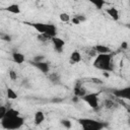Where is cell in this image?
<instances>
[{"mask_svg":"<svg viewBox=\"0 0 130 130\" xmlns=\"http://www.w3.org/2000/svg\"><path fill=\"white\" fill-rule=\"evenodd\" d=\"M106 12L108 13V15L112 18V19H114V20H119V18H120V14H119V11H118V9L116 8V7H110V8H107L106 9Z\"/></svg>","mask_w":130,"mask_h":130,"instance_id":"cell-8","label":"cell"},{"mask_svg":"<svg viewBox=\"0 0 130 130\" xmlns=\"http://www.w3.org/2000/svg\"><path fill=\"white\" fill-rule=\"evenodd\" d=\"M129 3H130V2H129Z\"/></svg>","mask_w":130,"mask_h":130,"instance_id":"cell-34","label":"cell"},{"mask_svg":"<svg viewBox=\"0 0 130 130\" xmlns=\"http://www.w3.org/2000/svg\"><path fill=\"white\" fill-rule=\"evenodd\" d=\"M77 17H78V19H79V21L80 22H82V21H85V17L83 16V15H77Z\"/></svg>","mask_w":130,"mask_h":130,"instance_id":"cell-30","label":"cell"},{"mask_svg":"<svg viewBox=\"0 0 130 130\" xmlns=\"http://www.w3.org/2000/svg\"><path fill=\"white\" fill-rule=\"evenodd\" d=\"M104 75H105L106 77H109V73H108V72H104Z\"/></svg>","mask_w":130,"mask_h":130,"instance_id":"cell-32","label":"cell"},{"mask_svg":"<svg viewBox=\"0 0 130 130\" xmlns=\"http://www.w3.org/2000/svg\"><path fill=\"white\" fill-rule=\"evenodd\" d=\"M81 61V55L78 51H73L70 54V63L71 64H75V63H79Z\"/></svg>","mask_w":130,"mask_h":130,"instance_id":"cell-15","label":"cell"},{"mask_svg":"<svg viewBox=\"0 0 130 130\" xmlns=\"http://www.w3.org/2000/svg\"><path fill=\"white\" fill-rule=\"evenodd\" d=\"M74 94H75L76 96L80 98V99L86 94V91H85L84 87H83L80 83H77V84L75 85V87H74Z\"/></svg>","mask_w":130,"mask_h":130,"instance_id":"cell-13","label":"cell"},{"mask_svg":"<svg viewBox=\"0 0 130 130\" xmlns=\"http://www.w3.org/2000/svg\"><path fill=\"white\" fill-rule=\"evenodd\" d=\"M91 3L95 6V8L102 9V8L104 7V5L106 4V1H104V0H92Z\"/></svg>","mask_w":130,"mask_h":130,"instance_id":"cell-19","label":"cell"},{"mask_svg":"<svg viewBox=\"0 0 130 130\" xmlns=\"http://www.w3.org/2000/svg\"><path fill=\"white\" fill-rule=\"evenodd\" d=\"M129 122H130V119H129Z\"/></svg>","mask_w":130,"mask_h":130,"instance_id":"cell-33","label":"cell"},{"mask_svg":"<svg viewBox=\"0 0 130 130\" xmlns=\"http://www.w3.org/2000/svg\"><path fill=\"white\" fill-rule=\"evenodd\" d=\"M1 40L5 41V42H11V37L7 34H2L1 35Z\"/></svg>","mask_w":130,"mask_h":130,"instance_id":"cell-25","label":"cell"},{"mask_svg":"<svg viewBox=\"0 0 130 130\" xmlns=\"http://www.w3.org/2000/svg\"><path fill=\"white\" fill-rule=\"evenodd\" d=\"M93 49L95 50V52L98 54H110V53H112L111 49L105 45H96L93 47Z\"/></svg>","mask_w":130,"mask_h":130,"instance_id":"cell-10","label":"cell"},{"mask_svg":"<svg viewBox=\"0 0 130 130\" xmlns=\"http://www.w3.org/2000/svg\"><path fill=\"white\" fill-rule=\"evenodd\" d=\"M24 123V120L20 116H15V117H4L1 119V126L2 128L6 130H16L19 129Z\"/></svg>","mask_w":130,"mask_h":130,"instance_id":"cell-2","label":"cell"},{"mask_svg":"<svg viewBox=\"0 0 130 130\" xmlns=\"http://www.w3.org/2000/svg\"><path fill=\"white\" fill-rule=\"evenodd\" d=\"M6 10L13 14H19L20 13V7L18 4H11L6 7Z\"/></svg>","mask_w":130,"mask_h":130,"instance_id":"cell-16","label":"cell"},{"mask_svg":"<svg viewBox=\"0 0 130 130\" xmlns=\"http://www.w3.org/2000/svg\"><path fill=\"white\" fill-rule=\"evenodd\" d=\"M113 53L110 54H99L94 61H93V67L103 70L104 72L112 71L113 66H112V59H113Z\"/></svg>","mask_w":130,"mask_h":130,"instance_id":"cell-1","label":"cell"},{"mask_svg":"<svg viewBox=\"0 0 130 130\" xmlns=\"http://www.w3.org/2000/svg\"><path fill=\"white\" fill-rule=\"evenodd\" d=\"M71 21H72L73 24H79V23H80V21H79V19H78L77 16H74V17L71 19Z\"/></svg>","mask_w":130,"mask_h":130,"instance_id":"cell-27","label":"cell"},{"mask_svg":"<svg viewBox=\"0 0 130 130\" xmlns=\"http://www.w3.org/2000/svg\"><path fill=\"white\" fill-rule=\"evenodd\" d=\"M79 124L82 127V130H102L105 127V124L89 118H82L78 120Z\"/></svg>","mask_w":130,"mask_h":130,"instance_id":"cell-3","label":"cell"},{"mask_svg":"<svg viewBox=\"0 0 130 130\" xmlns=\"http://www.w3.org/2000/svg\"><path fill=\"white\" fill-rule=\"evenodd\" d=\"M61 124H62L65 128H67V129H70L71 126H72L71 122H70L69 120H67V119H63V120H61Z\"/></svg>","mask_w":130,"mask_h":130,"instance_id":"cell-24","label":"cell"},{"mask_svg":"<svg viewBox=\"0 0 130 130\" xmlns=\"http://www.w3.org/2000/svg\"><path fill=\"white\" fill-rule=\"evenodd\" d=\"M35 67H37L39 70H41L43 73H48L49 70H50V67H49V64L47 62H39V63H32Z\"/></svg>","mask_w":130,"mask_h":130,"instance_id":"cell-11","label":"cell"},{"mask_svg":"<svg viewBox=\"0 0 130 130\" xmlns=\"http://www.w3.org/2000/svg\"><path fill=\"white\" fill-rule=\"evenodd\" d=\"M99 95H100V92H90L82 96L81 100H83L90 108L95 110L99 107Z\"/></svg>","mask_w":130,"mask_h":130,"instance_id":"cell-4","label":"cell"},{"mask_svg":"<svg viewBox=\"0 0 130 130\" xmlns=\"http://www.w3.org/2000/svg\"><path fill=\"white\" fill-rule=\"evenodd\" d=\"M12 60L16 64H22L24 62V60H25V57H24L23 54H21L19 52H14L12 54Z\"/></svg>","mask_w":130,"mask_h":130,"instance_id":"cell-12","label":"cell"},{"mask_svg":"<svg viewBox=\"0 0 130 130\" xmlns=\"http://www.w3.org/2000/svg\"><path fill=\"white\" fill-rule=\"evenodd\" d=\"M7 111H8V109H7L5 106H1V107H0V120L3 119V118L6 116Z\"/></svg>","mask_w":130,"mask_h":130,"instance_id":"cell-22","label":"cell"},{"mask_svg":"<svg viewBox=\"0 0 130 130\" xmlns=\"http://www.w3.org/2000/svg\"><path fill=\"white\" fill-rule=\"evenodd\" d=\"M6 94H7V98H8L9 100H16V99H17V93H16L12 88H10V87L7 88Z\"/></svg>","mask_w":130,"mask_h":130,"instance_id":"cell-17","label":"cell"},{"mask_svg":"<svg viewBox=\"0 0 130 130\" xmlns=\"http://www.w3.org/2000/svg\"><path fill=\"white\" fill-rule=\"evenodd\" d=\"M48 77H49V79H50L52 82H55V83H56V82H59V81H60V76H59L57 73H55V72H54V73H50Z\"/></svg>","mask_w":130,"mask_h":130,"instance_id":"cell-21","label":"cell"},{"mask_svg":"<svg viewBox=\"0 0 130 130\" xmlns=\"http://www.w3.org/2000/svg\"><path fill=\"white\" fill-rule=\"evenodd\" d=\"M46 34L51 38H55L57 37V27L55 24H52V23H49L47 24V30H46Z\"/></svg>","mask_w":130,"mask_h":130,"instance_id":"cell-9","label":"cell"},{"mask_svg":"<svg viewBox=\"0 0 130 130\" xmlns=\"http://www.w3.org/2000/svg\"><path fill=\"white\" fill-rule=\"evenodd\" d=\"M127 47H128V44H127L126 42H123V43L121 44V48H122V49H127Z\"/></svg>","mask_w":130,"mask_h":130,"instance_id":"cell-31","label":"cell"},{"mask_svg":"<svg viewBox=\"0 0 130 130\" xmlns=\"http://www.w3.org/2000/svg\"><path fill=\"white\" fill-rule=\"evenodd\" d=\"M116 106V103L114 102V101H112V100H105L104 101V107L106 108V109H113L114 107Z\"/></svg>","mask_w":130,"mask_h":130,"instance_id":"cell-18","label":"cell"},{"mask_svg":"<svg viewBox=\"0 0 130 130\" xmlns=\"http://www.w3.org/2000/svg\"><path fill=\"white\" fill-rule=\"evenodd\" d=\"M38 39H39V40H40L41 42H46V41H48V40L46 39V37H45L44 35H40V34L38 35Z\"/></svg>","mask_w":130,"mask_h":130,"instance_id":"cell-28","label":"cell"},{"mask_svg":"<svg viewBox=\"0 0 130 130\" xmlns=\"http://www.w3.org/2000/svg\"><path fill=\"white\" fill-rule=\"evenodd\" d=\"M34 121H35V124L36 125H41L45 121V114L42 111L36 112L35 113V116H34Z\"/></svg>","mask_w":130,"mask_h":130,"instance_id":"cell-14","label":"cell"},{"mask_svg":"<svg viewBox=\"0 0 130 130\" xmlns=\"http://www.w3.org/2000/svg\"><path fill=\"white\" fill-rule=\"evenodd\" d=\"M51 41H52V43H53V45H54L55 50H56L57 52L61 53V52L63 51V47L65 46V41L62 40V39L59 38V37H55V38H53Z\"/></svg>","mask_w":130,"mask_h":130,"instance_id":"cell-6","label":"cell"},{"mask_svg":"<svg viewBox=\"0 0 130 130\" xmlns=\"http://www.w3.org/2000/svg\"><path fill=\"white\" fill-rule=\"evenodd\" d=\"M114 95H116L119 99H125L130 101V86L129 87H125L123 89H118L114 91Z\"/></svg>","mask_w":130,"mask_h":130,"instance_id":"cell-5","label":"cell"},{"mask_svg":"<svg viewBox=\"0 0 130 130\" xmlns=\"http://www.w3.org/2000/svg\"><path fill=\"white\" fill-rule=\"evenodd\" d=\"M30 25H31L40 35L46 34V30H47V24H46V23H42V22H32V23H30Z\"/></svg>","mask_w":130,"mask_h":130,"instance_id":"cell-7","label":"cell"},{"mask_svg":"<svg viewBox=\"0 0 130 130\" xmlns=\"http://www.w3.org/2000/svg\"><path fill=\"white\" fill-rule=\"evenodd\" d=\"M8 76H9V78H10L11 80H16V79H17V74H16V72H15L14 70H12V69H10V70L8 71Z\"/></svg>","mask_w":130,"mask_h":130,"instance_id":"cell-23","label":"cell"},{"mask_svg":"<svg viewBox=\"0 0 130 130\" xmlns=\"http://www.w3.org/2000/svg\"><path fill=\"white\" fill-rule=\"evenodd\" d=\"M59 18H60V20H61L62 22H69V21H70V15H69L68 13H66V12L60 13Z\"/></svg>","mask_w":130,"mask_h":130,"instance_id":"cell-20","label":"cell"},{"mask_svg":"<svg viewBox=\"0 0 130 130\" xmlns=\"http://www.w3.org/2000/svg\"><path fill=\"white\" fill-rule=\"evenodd\" d=\"M44 58H45V57H44V56H42V55H41V56H36V57L34 58V62H35V63L43 62V61H44Z\"/></svg>","mask_w":130,"mask_h":130,"instance_id":"cell-26","label":"cell"},{"mask_svg":"<svg viewBox=\"0 0 130 130\" xmlns=\"http://www.w3.org/2000/svg\"><path fill=\"white\" fill-rule=\"evenodd\" d=\"M91 80H92V82H94V83H98V84H103V81H102L101 79H99V78H91Z\"/></svg>","mask_w":130,"mask_h":130,"instance_id":"cell-29","label":"cell"}]
</instances>
